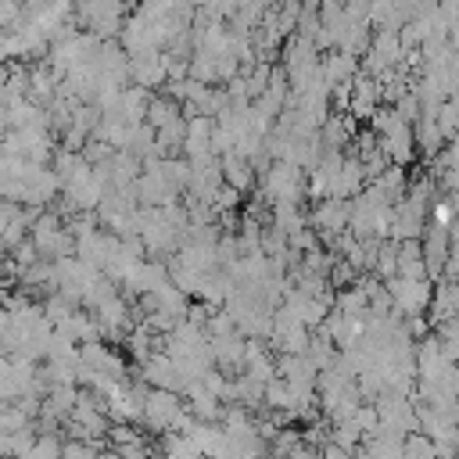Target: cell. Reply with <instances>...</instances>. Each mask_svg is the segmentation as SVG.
Listing matches in <instances>:
<instances>
[{"mask_svg":"<svg viewBox=\"0 0 459 459\" xmlns=\"http://www.w3.org/2000/svg\"><path fill=\"white\" fill-rule=\"evenodd\" d=\"M151 430H183L190 423V412L183 409V402L176 398V391H161V387H151L147 398H143V416H140Z\"/></svg>","mask_w":459,"mask_h":459,"instance_id":"cell-1","label":"cell"},{"mask_svg":"<svg viewBox=\"0 0 459 459\" xmlns=\"http://www.w3.org/2000/svg\"><path fill=\"white\" fill-rule=\"evenodd\" d=\"M222 172H226V183H230L233 190H247V186H251V165H247L240 154H230L226 165H222Z\"/></svg>","mask_w":459,"mask_h":459,"instance_id":"cell-2","label":"cell"},{"mask_svg":"<svg viewBox=\"0 0 459 459\" xmlns=\"http://www.w3.org/2000/svg\"><path fill=\"white\" fill-rule=\"evenodd\" d=\"M319 459H355V452H344L341 445L326 441V445H323V452H319Z\"/></svg>","mask_w":459,"mask_h":459,"instance_id":"cell-3","label":"cell"}]
</instances>
